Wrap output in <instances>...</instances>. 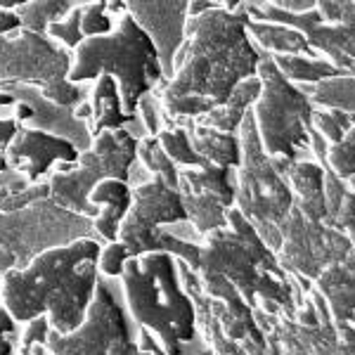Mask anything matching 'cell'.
I'll return each instance as SVG.
<instances>
[{"instance_id":"33","label":"cell","mask_w":355,"mask_h":355,"mask_svg":"<svg viewBox=\"0 0 355 355\" xmlns=\"http://www.w3.org/2000/svg\"><path fill=\"white\" fill-rule=\"evenodd\" d=\"M50 322L45 315L31 320V322L19 327V355H33L36 348H43L50 336Z\"/></svg>"},{"instance_id":"32","label":"cell","mask_w":355,"mask_h":355,"mask_svg":"<svg viewBox=\"0 0 355 355\" xmlns=\"http://www.w3.org/2000/svg\"><path fill=\"white\" fill-rule=\"evenodd\" d=\"M311 125L327 140V145H336L351 130L353 116H348V114H343L339 110H315Z\"/></svg>"},{"instance_id":"1","label":"cell","mask_w":355,"mask_h":355,"mask_svg":"<svg viewBox=\"0 0 355 355\" xmlns=\"http://www.w3.org/2000/svg\"><path fill=\"white\" fill-rule=\"evenodd\" d=\"M246 24L244 3H216L209 12L190 17L173 76L157 90L166 125L202 119L256 76L263 53L251 43Z\"/></svg>"},{"instance_id":"34","label":"cell","mask_w":355,"mask_h":355,"mask_svg":"<svg viewBox=\"0 0 355 355\" xmlns=\"http://www.w3.org/2000/svg\"><path fill=\"white\" fill-rule=\"evenodd\" d=\"M128 259H130V254L125 251V246L121 242H110V244L102 246L100 261H97V270H100L102 277L119 279Z\"/></svg>"},{"instance_id":"42","label":"cell","mask_w":355,"mask_h":355,"mask_svg":"<svg viewBox=\"0 0 355 355\" xmlns=\"http://www.w3.org/2000/svg\"><path fill=\"white\" fill-rule=\"evenodd\" d=\"M346 185H348V190L355 192V178H351V180H346Z\"/></svg>"},{"instance_id":"23","label":"cell","mask_w":355,"mask_h":355,"mask_svg":"<svg viewBox=\"0 0 355 355\" xmlns=\"http://www.w3.org/2000/svg\"><path fill=\"white\" fill-rule=\"evenodd\" d=\"M234 171L218 166H202V168H180V185L178 192L204 194L225 209H234Z\"/></svg>"},{"instance_id":"39","label":"cell","mask_w":355,"mask_h":355,"mask_svg":"<svg viewBox=\"0 0 355 355\" xmlns=\"http://www.w3.org/2000/svg\"><path fill=\"white\" fill-rule=\"evenodd\" d=\"M272 5H277L282 12H289V15H303V12H311V10H315V0H275Z\"/></svg>"},{"instance_id":"10","label":"cell","mask_w":355,"mask_h":355,"mask_svg":"<svg viewBox=\"0 0 355 355\" xmlns=\"http://www.w3.org/2000/svg\"><path fill=\"white\" fill-rule=\"evenodd\" d=\"M78 237H95L93 220L60 209L50 197L0 211V279L8 270L26 268L43 251Z\"/></svg>"},{"instance_id":"3","label":"cell","mask_w":355,"mask_h":355,"mask_svg":"<svg viewBox=\"0 0 355 355\" xmlns=\"http://www.w3.org/2000/svg\"><path fill=\"white\" fill-rule=\"evenodd\" d=\"M123 306L140 329L166 355H211L199 334L197 315L178 275V259L168 251L130 256L119 277Z\"/></svg>"},{"instance_id":"30","label":"cell","mask_w":355,"mask_h":355,"mask_svg":"<svg viewBox=\"0 0 355 355\" xmlns=\"http://www.w3.org/2000/svg\"><path fill=\"white\" fill-rule=\"evenodd\" d=\"M157 142L162 145L166 157H168L178 168H202V166H206L202 159L197 157V152L192 150L190 137H187L182 125H166L162 133L157 135Z\"/></svg>"},{"instance_id":"20","label":"cell","mask_w":355,"mask_h":355,"mask_svg":"<svg viewBox=\"0 0 355 355\" xmlns=\"http://www.w3.org/2000/svg\"><path fill=\"white\" fill-rule=\"evenodd\" d=\"M88 110H90V135H100L105 130H119V128H128L130 123L137 119H128L123 112V102L121 93H119V85L112 76L102 73L97 76L93 85L88 88Z\"/></svg>"},{"instance_id":"7","label":"cell","mask_w":355,"mask_h":355,"mask_svg":"<svg viewBox=\"0 0 355 355\" xmlns=\"http://www.w3.org/2000/svg\"><path fill=\"white\" fill-rule=\"evenodd\" d=\"M256 76L261 81V97L256 100L251 116L259 130L263 152L270 159L296 162L311 152L308 130L315 112L311 97L289 83L266 53Z\"/></svg>"},{"instance_id":"19","label":"cell","mask_w":355,"mask_h":355,"mask_svg":"<svg viewBox=\"0 0 355 355\" xmlns=\"http://www.w3.org/2000/svg\"><path fill=\"white\" fill-rule=\"evenodd\" d=\"M315 291L327 301L331 320L355 324V249L339 263H331L315 279Z\"/></svg>"},{"instance_id":"41","label":"cell","mask_w":355,"mask_h":355,"mask_svg":"<svg viewBox=\"0 0 355 355\" xmlns=\"http://www.w3.org/2000/svg\"><path fill=\"white\" fill-rule=\"evenodd\" d=\"M343 234H346V237H348V242H351V246H353V249H355V225H351V227H348V230L343 232Z\"/></svg>"},{"instance_id":"15","label":"cell","mask_w":355,"mask_h":355,"mask_svg":"<svg viewBox=\"0 0 355 355\" xmlns=\"http://www.w3.org/2000/svg\"><path fill=\"white\" fill-rule=\"evenodd\" d=\"M125 10L152 41L164 81H168L173 76L175 57L187 38V3H125Z\"/></svg>"},{"instance_id":"4","label":"cell","mask_w":355,"mask_h":355,"mask_svg":"<svg viewBox=\"0 0 355 355\" xmlns=\"http://www.w3.org/2000/svg\"><path fill=\"white\" fill-rule=\"evenodd\" d=\"M194 272L225 277L244 296L251 311L259 299H268L294 320L296 303L291 275L279 268L275 254L237 209L227 211L225 227L209 232L199 244V261Z\"/></svg>"},{"instance_id":"2","label":"cell","mask_w":355,"mask_h":355,"mask_svg":"<svg viewBox=\"0 0 355 355\" xmlns=\"http://www.w3.org/2000/svg\"><path fill=\"white\" fill-rule=\"evenodd\" d=\"M102 246L97 237H78L8 270L0 279V306L19 327L45 315L57 334L76 331L95 301Z\"/></svg>"},{"instance_id":"28","label":"cell","mask_w":355,"mask_h":355,"mask_svg":"<svg viewBox=\"0 0 355 355\" xmlns=\"http://www.w3.org/2000/svg\"><path fill=\"white\" fill-rule=\"evenodd\" d=\"M137 162L145 166V171L152 178H162L166 185L178 190V185H180V168L166 157V152L157 142V137L147 135L137 140Z\"/></svg>"},{"instance_id":"36","label":"cell","mask_w":355,"mask_h":355,"mask_svg":"<svg viewBox=\"0 0 355 355\" xmlns=\"http://www.w3.org/2000/svg\"><path fill=\"white\" fill-rule=\"evenodd\" d=\"M0 355H19V324L0 306Z\"/></svg>"},{"instance_id":"5","label":"cell","mask_w":355,"mask_h":355,"mask_svg":"<svg viewBox=\"0 0 355 355\" xmlns=\"http://www.w3.org/2000/svg\"><path fill=\"white\" fill-rule=\"evenodd\" d=\"M102 73L116 81L128 119H137L140 100L159 90V85L164 83L157 50L147 33L128 15V10L119 17L116 26L110 33L85 38L71 53L69 81L73 85L93 83Z\"/></svg>"},{"instance_id":"16","label":"cell","mask_w":355,"mask_h":355,"mask_svg":"<svg viewBox=\"0 0 355 355\" xmlns=\"http://www.w3.org/2000/svg\"><path fill=\"white\" fill-rule=\"evenodd\" d=\"M277 173L287 180L291 194H294V209L311 223H322L327 218V206H324V168L315 159H272Z\"/></svg>"},{"instance_id":"6","label":"cell","mask_w":355,"mask_h":355,"mask_svg":"<svg viewBox=\"0 0 355 355\" xmlns=\"http://www.w3.org/2000/svg\"><path fill=\"white\" fill-rule=\"evenodd\" d=\"M242 159L234 171V209L254 225L268 249L277 251L282 244V223L294 211V194L287 180L277 173L272 159L263 152L259 130L251 112L237 130Z\"/></svg>"},{"instance_id":"21","label":"cell","mask_w":355,"mask_h":355,"mask_svg":"<svg viewBox=\"0 0 355 355\" xmlns=\"http://www.w3.org/2000/svg\"><path fill=\"white\" fill-rule=\"evenodd\" d=\"M178 125L185 128L192 150L197 152V157L202 159L206 166H218V168L237 171L239 159H242V147H239L237 135L218 133V130L197 123L194 119L182 121Z\"/></svg>"},{"instance_id":"35","label":"cell","mask_w":355,"mask_h":355,"mask_svg":"<svg viewBox=\"0 0 355 355\" xmlns=\"http://www.w3.org/2000/svg\"><path fill=\"white\" fill-rule=\"evenodd\" d=\"M322 168H324V187H322L324 206H327V218H331V216H336V211H339L343 197H346V192H348V185L336 173H331L327 166H322Z\"/></svg>"},{"instance_id":"27","label":"cell","mask_w":355,"mask_h":355,"mask_svg":"<svg viewBox=\"0 0 355 355\" xmlns=\"http://www.w3.org/2000/svg\"><path fill=\"white\" fill-rule=\"evenodd\" d=\"M180 199H182V209L187 214V223L202 237L227 225V211L230 209H225L216 199L204 197V194H187V192H180Z\"/></svg>"},{"instance_id":"18","label":"cell","mask_w":355,"mask_h":355,"mask_svg":"<svg viewBox=\"0 0 355 355\" xmlns=\"http://www.w3.org/2000/svg\"><path fill=\"white\" fill-rule=\"evenodd\" d=\"M90 206L100 209V214L93 218L95 237L102 244L116 242L119 227L128 214L130 204H133V187L125 180H116V178H107V180L97 182L95 190L88 197Z\"/></svg>"},{"instance_id":"9","label":"cell","mask_w":355,"mask_h":355,"mask_svg":"<svg viewBox=\"0 0 355 355\" xmlns=\"http://www.w3.org/2000/svg\"><path fill=\"white\" fill-rule=\"evenodd\" d=\"M71 53L50 41L45 33L21 28L10 38H0V88L31 85L45 100L73 110L88 97L85 85L69 81Z\"/></svg>"},{"instance_id":"24","label":"cell","mask_w":355,"mask_h":355,"mask_svg":"<svg viewBox=\"0 0 355 355\" xmlns=\"http://www.w3.org/2000/svg\"><path fill=\"white\" fill-rule=\"evenodd\" d=\"M251 43L266 55H306L318 57V53L311 48L308 38L301 31L279 24H268V21H254L249 19L246 24Z\"/></svg>"},{"instance_id":"13","label":"cell","mask_w":355,"mask_h":355,"mask_svg":"<svg viewBox=\"0 0 355 355\" xmlns=\"http://www.w3.org/2000/svg\"><path fill=\"white\" fill-rule=\"evenodd\" d=\"M185 220L180 192L166 185L162 178H152L145 185L133 187V204L119 227L116 242H121L130 256L162 251L159 230Z\"/></svg>"},{"instance_id":"29","label":"cell","mask_w":355,"mask_h":355,"mask_svg":"<svg viewBox=\"0 0 355 355\" xmlns=\"http://www.w3.org/2000/svg\"><path fill=\"white\" fill-rule=\"evenodd\" d=\"M73 8H76V3H69V0H62V3H53V0H48V3H24L17 10V15H19L24 31L45 33L55 21L67 17Z\"/></svg>"},{"instance_id":"38","label":"cell","mask_w":355,"mask_h":355,"mask_svg":"<svg viewBox=\"0 0 355 355\" xmlns=\"http://www.w3.org/2000/svg\"><path fill=\"white\" fill-rule=\"evenodd\" d=\"M28 187H31V185L21 180V178L10 175V173H3V171H0V202H3L5 197H10V194H17V192L28 190Z\"/></svg>"},{"instance_id":"14","label":"cell","mask_w":355,"mask_h":355,"mask_svg":"<svg viewBox=\"0 0 355 355\" xmlns=\"http://www.w3.org/2000/svg\"><path fill=\"white\" fill-rule=\"evenodd\" d=\"M78 154L81 152L71 142L21 125L3 154V168L5 173L21 178L28 185H41L48 182L57 164H76Z\"/></svg>"},{"instance_id":"31","label":"cell","mask_w":355,"mask_h":355,"mask_svg":"<svg viewBox=\"0 0 355 355\" xmlns=\"http://www.w3.org/2000/svg\"><path fill=\"white\" fill-rule=\"evenodd\" d=\"M327 168L331 173H336L343 182L355 178V116H353V125L346 135L341 137V142L336 145H329L327 150Z\"/></svg>"},{"instance_id":"12","label":"cell","mask_w":355,"mask_h":355,"mask_svg":"<svg viewBox=\"0 0 355 355\" xmlns=\"http://www.w3.org/2000/svg\"><path fill=\"white\" fill-rule=\"evenodd\" d=\"M279 232H282V244L275 251L279 268L294 277L313 279V282L324 268L343 261L353 251L346 234L331 230L322 223L306 220L299 209L287 216Z\"/></svg>"},{"instance_id":"22","label":"cell","mask_w":355,"mask_h":355,"mask_svg":"<svg viewBox=\"0 0 355 355\" xmlns=\"http://www.w3.org/2000/svg\"><path fill=\"white\" fill-rule=\"evenodd\" d=\"M259 97H261L259 76L246 78V81H242L232 90L230 97H227L220 107H216V110H211L209 114H204L202 119H194V121L206 125V128L218 130V133L237 135L239 125H242V121L246 119V114L254 110Z\"/></svg>"},{"instance_id":"40","label":"cell","mask_w":355,"mask_h":355,"mask_svg":"<svg viewBox=\"0 0 355 355\" xmlns=\"http://www.w3.org/2000/svg\"><path fill=\"white\" fill-rule=\"evenodd\" d=\"M137 343H140L142 351H147V353H152V355H166L162 348H159V343L152 339L150 331H145V329H140V327H137Z\"/></svg>"},{"instance_id":"17","label":"cell","mask_w":355,"mask_h":355,"mask_svg":"<svg viewBox=\"0 0 355 355\" xmlns=\"http://www.w3.org/2000/svg\"><path fill=\"white\" fill-rule=\"evenodd\" d=\"M318 12L324 24L308 33V43L324 60L343 55L355 62V3H318Z\"/></svg>"},{"instance_id":"25","label":"cell","mask_w":355,"mask_h":355,"mask_svg":"<svg viewBox=\"0 0 355 355\" xmlns=\"http://www.w3.org/2000/svg\"><path fill=\"white\" fill-rule=\"evenodd\" d=\"M277 71L294 85H318L329 78L341 76L336 67H331L324 57H306V55H270Z\"/></svg>"},{"instance_id":"26","label":"cell","mask_w":355,"mask_h":355,"mask_svg":"<svg viewBox=\"0 0 355 355\" xmlns=\"http://www.w3.org/2000/svg\"><path fill=\"white\" fill-rule=\"evenodd\" d=\"M311 97L315 110H339L355 116V78L336 76L318 85H296Z\"/></svg>"},{"instance_id":"11","label":"cell","mask_w":355,"mask_h":355,"mask_svg":"<svg viewBox=\"0 0 355 355\" xmlns=\"http://www.w3.org/2000/svg\"><path fill=\"white\" fill-rule=\"evenodd\" d=\"M48 355H152L137 343V324L123 306L119 279L102 277L85 322L71 334L50 331Z\"/></svg>"},{"instance_id":"8","label":"cell","mask_w":355,"mask_h":355,"mask_svg":"<svg viewBox=\"0 0 355 355\" xmlns=\"http://www.w3.org/2000/svg\"><path fill=\"white\" fill-rule=\"evenodd\" d=\"M137 162V137L128 128L105 130L93 137V145L78 154L76 164H57L48 178L50 199L69 211L93 220L100 209L90 206L88 197L97 182L107 178L128 182L130 166Z\"/></svg>"},{"instance_id":"37","label":"cell","mask_w":355,"mask_h":355,"mask_svg":"<svg viewBox=\"0 0 355 355\" xmlns=\"http://www.w3.org/2000/svg\"><path fill=\"white\" fill-rule=\"evenodd\" d=\"M19 31H21V19L17 15V10L0 8V38H10Z\"/></svg>"}]
</instances>
